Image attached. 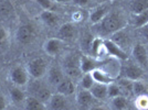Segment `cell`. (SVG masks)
Listing matches in <instances>:
<instances>
[{
    "label": "cell",
    "instance_id": "obj_1",
    "mask_svg": "<svg viewBox=\"0 0 148 110\" xmlns=\"http://www.w3.org/2000/svg\"><path fill=\"white\" fill-rule=\"evenodd\" d=\"M94 26L96 29V32L102 37L113 35L114 33L123 30L126 26V20L121 12H116V11L111 12L110 11V13L99 23L95 24Z\"/></svg>",
    "mask_w": 148,
    "mask_h": 110
},
{
    "label": "cell",
    "instance_id": "obj_2",
    "mask_svg": "<svg viewBox=\"0 0 148 110\" xmlns=\"http://www.w3.org/2000/svg\"><path fill=\"white\" fill-rule=\"evenodd\" d=\"M25 68L33 79H41L48 73L49 65L43 57H36L27 64Z\"/></svg>",
    "mask_w": 148,
    "mask_h": 110
},
{
    "label": "cell",
    "instance_id": "obj_3",
    "mask_svg": "<svg viewBox=\"0 0 148 110\" xmlns=\"http://www.w3.org/2000/svg\"><path fill=\"white\" fill-rule=\"evenodd\" d=\"M32 97L37 98L40 101H42L44 104H48V101L50 100L51 96L53 95L51 92V89L49 88V86L47 84H44L43 81H41L40 79H34V81L32 83L29 87Z\"/></svg>",
    "mask_w": 148,
    "mask_h": 110
},
{
    "label": "cell",
    "instance_id": "obj_4",
    "mask_svg": "<svg viewBox=\"0 0 148 110\" xmlns=\"http://www.w3.org/2000/svg\"><path fill=\"white\" fill-rule=\"evenodd\" d=\"M30 75L28 73L27 68L21 65H14L9 71V79L14 86L23 87L28 85Z\"/></svg>",
    "mask_w": 148,
    "mask_h": 110
},
{
    "label": "cell",
    "instance_id": "obj_5",
    "mask_svg": "<svg viewBox=\"0 0 148 110\" xmlns=\"http://www.w3.org/2000/svg\"><path fill=\"white\" fill-rule=\"evenodd\" d=\"M34 40V30L29 24L20 25L16 31V41L19 44H29Z\"/></svg>",
    "mask_w": 148,
    "mask_h": 110
},
{
    "label": "cell",
    "instance_id": "obj_6",
    "mask_svg": "<svg viewBox=\"0 0 148 110\" xmlns=\"http://www.w3.org/2000/svg\"><path fill=\"white\" fill-rule=\"evenodd\" d=\"M124 77L130 80H140L144 77V71L139 65H136L134 63H127L123 66L122 69Z\"/></svg>",
    "mask_w": 148,
    "mask_h": 110
},
{
    "label": "cell",
    "instance_id": "obj_7",
    "mask_svg": "<svg viewBox=\"0 0 148 110\" xmlns=\"http://www.w3.org/2000/svg\"><path fill=\"white\" fill-rule=\"evenodd\" d=\"M77 37V29L76 25L72 22H68L65 24L61 25L58 32V37L63 42H72Z\"/></svg>",
    "mask_w": 148,
    "mask_h": 110
},
{
    "label": "cell",
    "instance_id": "obj_8",
    "mask_svg": "<svg viewBox=\"0 0 148 110\" xmlns=\"http://www.w3.org/2000/svg\"><path fill=\"white\" fill-rule=\"evenodd\" d=\"M110 13V6L105 2V3H99L97 7L93 8L90 11V16H88V20L91 22V24L95 25L99 23L103 19Z\"/></svg>",
    "mask_w": 148,
    "mask_h": 110
},
{
    "label": "cell",
    "instance_id": "obj_9",
    "mask_svg": "<svg viewBox=\"0 0 148 110\" xmlns=\"http://www.w3.org/2000/svg\"><path fill=\"white\" fill-rule=\"evenodd\" d=\"M64 73H66L70 78H77L80 77L82 71H81L80 67V57L77 58H74L73 56L70 57V58H66L65 62H64Z\"/></svg>",
    "mask_w": 148,
    "mask_h": 110
},
{
    "label": "cell",
    "instance_id": "obj_10",
    "mask_svg": "<svg viewBox=\"0 0 148 110\" xmlns=\"http://www.w3.org/2000/svg\"><path fill=\"white\" fill-rule=\"evenodd\" d=\"M48 108L49 110H69L70 105L66 96H63L59 92L53 94L48 101Z\"/></svg>",
    "mask_w": 148,
    "mask_h": 110
},
{
    "label": "cell",
    "instance_id": "obj_11",
    "mask_svg": "<svg viewBox=\"0 0 148 110\" xmlns=\"http://www.w3.org/2000/svg\"><path fill=\"white\" fill-rule=\"evenodd\" d=\"M132 55H133L135 62H137V64L140 67H147L148 53H147V49H146L145 45H143V44H136L135 46L133 48Z\"/></svg>",
    "mask_w": 148,
    "mask_h": 110
},
{
    "label": "cell",
    "instance_id": "obj_12",
    "mask_svg": "<svg viewBox=\"0 0 148 110\" xmlns=\"http://www.w3.org/2000/svg\"><path fill=\"white\" fill-rule=\"evenodd\" d=\"M64 42L60 40L59 37H53V39H49L47 40L43 44L44 52L50 56H56L63 49Z\"/></svg>",
    "mask_w": 148,
    "mask_h": 110
},
{
    "label": "cell",
    "instance_id": "obj_13",
    "mask_svg": "<svg viewBox=\"0 0 148 110\" xmlns=\"http://www.w3.org/2000/svg\"><path fill=\"white\" fill-rule=\"evenodd\" d=\"M104 48L105 51L110 55L116 57L118 60L125 61L127 60V53L122 48H119L116 43H114L112 40H104Z\"/></svg>",
    "mask_w": 148,
    "mask_h": 110
},
{
    "label": "cell",
    "instance_id": "obj_14",
    "mask_svg": "<svg viewBox=\"0 0 148 110\" xmlns=\"http://www.w3.org/2000/svg\"><path fill=\"white\" fill-rule=\"evenodd\" d=\"M94 99L95 98L92 96L91 92L86 90V89H82V90H80L76 94V103H77V105L80 106L82 109L83 108L86 110L90 109L93 106Z\"/></svg>",
    "mask_w": 148,
    "mask_h": 110
},
{
    "label": "cell",
    "instance_id": "obj_15",
    "mask_svg": "<svg viewBox=\"0 0 148 110\" xmlns=\"http://www.w3.org/2000/svg\"><path fill=\"white\" fill-rule=\"evenodd\" d=\"M47 75H48V83L50 85L56 86V87L65 78L64 72L60 67H56V66L49 67Z\"/></svg>",
    "mask_w": 148,
    "mask_h": 110
},
{
    "label": "cell",
    "instance_id": "obj_16",
    "mask_svg": "<svg viewBox=\"0 0 148 110\" xmlns=\"http://www.w3.org/2000/svg\"><path fill=\"white\" fill-rule=\"evenodd\" d=\"M56 92L61 94L63 96H71L75 92V86H74L73 80L71 78H64L59 85L56 86Z\"/></svg>",
    "mask_w": 148,
    "mask_h": 110
},
{
    "label": "cell",
    "instance_id": "obj_17",
    "mask_svg": "<svg viewBox=\"0 0 148 110\" xmlns=\"http://www.w3.org/2000/svg\"><path fill=\"white\" fill-rule=\"evenodd\" d=\"M80 67L82 73H91L94 69H96L97 67V63L95 62L94 58H92L91 56L87 55H82L80 56Z\"/></svg>",
    "mask_w": 148,
    "mask_h": 110
},
{
    "label": "cell",
    "instance_id": "obj_18",
    "mask_svg": "<svg viewBox=\"0 0 148 110\" xmlns=\"http://www.w3.org/2000/svg\"><path fill=\"white\" fill-rule=\"evenodd\" d=\"M90 92L92 94V96L96 100H105L106 98H108L107 94V85L101 84V83H94V85L91 87Z\"/></svg>",
    "mask_w": 148,
    "mask_h": 110
},
{
    "label": "cell",
    "instance_id": "obj_19",
    "mask_svg": "<svg viewBox=\"0 0 148 110\" xmlns=\"http://www.w3.org/2000/svg\"><path fill=\"white\" fill-rule=\"evenodd\" d=\"M9 97L14 105H21L25 103L27 96H25V92L21 89V87L13 85L12 87L9 88Z\"/></svg>",
    "mask_w": 148,
    "mask_h": 110
},
{
    "label": "cell",
    "instance_id": "obj_20",
    "mask_svg": "<svg viewBox=\"0 0 148 110\" xmlns=\"http://www.w3.org/2000/svg\"><path fill=\"white\" fill-rule=\"evenodd\" d=\"M92 74V77L95 83H101V84H105V85H108L114 81L113 77L110 76V74H107L106 72L99 69V68H96L94 69L93 72H91Z\"/></svg>",
    "mask_w": 148,
    "mask_h": 110
},
{
    "label": "cell",
    "instance_id": "obj_21",
    "mask_svg": "<svg viewBox=\"0 0 148 110\" xmlns=\"http://www.w3.org/2000/svg\"><path fill=\"white\" fill-rule=\"evenodd\" d=\"M23 106H25V110H47L44 103L32 96H28L25 98Z\"/></svg>",
    "mask_w": 148,
    "mask_h": 110
},
{
    "label": "cell",
    "instance_id": "obj_22",
    "mask_svg": "<svg viewBox=\"0 0 148 110\" xmlns=\"http://www.w3.org/2000/svg\"><path fill=\"white\" fill-rule=\"evenodd\" d=\"M40 19L44 24L48 26H54L59 22V17L52 10H44L43 12L40 14Z\"/></svg>",
    "mask_w": 148,
    "mask_h": 110
},
{
    "label": "cell",
    "instance_id": "obj_23",
    "mask_svg": "<svg viewBox=\"0 0 148 110\" xmlns=\"http://www.w3.org/2000/svg\"><path fill=\"white\" fill-rule=\"evenodd\" d=\"M102 50H105L104 48V40L101 37H94L90 45V51L94 56H99L102 53Z\"/></svg>",
    "mask_w": 148,
    "mask_h": 110
},
{
    "label": "cell",
    "instance_id": "obj_24",
    "mask_svg": "<svg viewBox=\"0 0 148 110\" xmlns=\"http://www.w3.org/2000/svg\"><path fill=\"white\" fill-rule=\"evenodd\" d=\"M13 11L14 9L10 0H0V18H8Z\"/></svg>",
    "mask_w": 148,
    "mask_h": 110
},
{
    "label": "cell",
    "instance_id": "obj_25",
    "mask_svg": "<svg viewBox=\"0 0 148 110\" xmlns=\"http://www.w3.org/2000/svg\"><path fill=\"white\" fill-rule=\"evenodd\" d=\"M148 24V9L135 14L133 19V25L136 28H143Z\"/></svg>",
    "mask_w": 148,
    "mask_h": 110
},
{
    "label": "cell",
    "instance_id": "obj_26",
    "mask_svg": "<svg viewBox=\"0 0 148 110\" xmlns=\"http://www.w3.org/2000/svg\"><path fill=\"white\" fill-rule=\"evenodd\" d=\"M123 30L118 31V32L114 33V34L112 35V41L114 43H116L118 46L122 48V49H123L124 46H126L127 43H128V35H127L126 33H124Z\"/></svg>",
    "mask_w": 148,
    "mask_h": 110
},
{
    "label": "cell",
    "instance_id": "obj_27",
    "mask_svg": "<svg viewBox=\"0 0 148 110\" xmlns=\"http://www.w3.org/2000/svg\"><path fill=\"white\" fill-rule=\"evenodd\" d=\"M127 106L128 101L125 96H117L112 98V107L114 108V110H126Z\"/></svg>",
    "mask_w": 148,
    "mask_h": 110
},
{
    "label": "cell",
    "instance_id": "obj_28",
    "mask_svg": "<svg viewBox=\"0 0 148 110\" xmlns=\"http://www.w3.org/2000/svg\"><path fill=\"white\" fill-rule=\"evenodd\" d=\"M148 9V0H133L132 2V11L134 14L142 12Z\"/></svg>",
    "mask_w": 148,
    "mask_h": 110
},
{
    "label": "cell",
    "instance_id": "obj_29",
    "mask_svg": "<svg viewBox=\"0 0 148 110\" xmlns=\"http://www.w3.org/2000/svg\"><path fill=\"white\" fill-rule=\"evenodd\" d=\"M107 94H108V98H114L117 96H123V92L121 90V87L116 83H111L107 85Z\"/></svg>",
    "mask_w": 148,
    "mask_h": 110
},
{
    "label": "cell",
    "instance_id": "obj_30",
    "mask_svg": "<svg viewBox=\"0 0 148 110\" xmlns=\"http://www.w3.org/2000/svg\"><path fill=\"white\" fill-rule=\"evenodd\" d=\"M94 79L92 77V74L91 73H85L83 74L82 78H81V86H82V89H86V90H90L91 87L94 85Z\"/></svg>",
    "mask_w": 148,
    "mask_h": 110
},
{
    "label": "cell",
    "instance_id": "obj_31",
    "mask_svg": "<svg viewBox=\"0 0 148 110\" xmlns=\"http://www.w3.org/2000/svg\"><path fill=\"white\" fill-rule=\"evenodd\" d=\"M146 86L143 84L140 80H135L133 83V94H135L136 96H142V95H146Z\"/></svg>",
    "mask_w": 148,
    "mask_h": 110
},
{
    "label": "cell",
    "instance_id": "obj_32",
    "mask_svg": "<svg viewBox=\"0 0 148 110\" xmlns=\"http://www.w3.org/2000/svg\"><path fill=\"white\" fill-rule=\"evenodd\" d=\"M136 107L139 110H146L148 109V96L147 95H142L137 96V99L135 101Z\"/></svg>",
    "mask_w": 148,
    "mask_h": 110
},
{
    "label": "cell",
    "instance_id": "obj_33",
    "mask_svg": "<svg viewBox=\"0 0 148 110\" xmlns=\"http://www.w3.org/2000/svg\"><path fill=\"white\" fill-rule=\"evenodd\" d=\"M43 10H52L54 8V3L52 0H36Z\"/></svg>",
    "mask_w": 148,
    "mask_h": 110
},
{
    "label": "cell",
    "instance_id": "obj_34",
    "mask_svg": "<svg viewBox=\"0 0 148 110\" xmlns=\"http://www.w3.org/2000/svg\"><path fill=\"white\" fill-rule=\"evenodd\" d=\"M93 1H94V0H72L73 5H75V6H77V7H81V8L91 6Z\"/></svg>",
    "mask_w": 148,
    "mask_h": 110
},
{
    "label": "cell",
    "instance_id": "obj_35",
    "mask_svg": "<svg viewBox=\"0 0 148 110\" xmlns=\"http://www.w3.org/2000/svg\"><path fill=\"white\" fill-rule=\"evenodd\" d=\"M7 109V99L2 92H0V110Z\"/></svg>",
    "mask_w": 148,
    "mask_h": 110
},
{
    "label": "cell",
    "instance_id": "obj_36",
    "mask_svg": "<svg viewBox=\"0 0 148 110\" xmlns=\"http://www.w3.org/2000/svg\"><path fill=\"white\" fill-rule=\"evenodd\" d=\"M8 37V33L5 28H0V43H2L3 41H6V39Z\"/></svg>",
    "mask_w": 148,
    "mask_h": 110
},
{
    "label": "cell",
    "instance_id": "obj_37",
    "mask_svg": "<svg viewBox=\"0 0 148 110\" xmlns=\"http://www.w3.org/2000/svg\"><path fill=\"white\" fill-rule=\"evenodd\" d=\"M142 33H143V37H145V40L148 42V24L142 28Z\"/></svg>",
    "mask_w": 148,
    "mask_h": 110
},
{
    "label": "cell",
    "instance_id": "obj_38",
    "mask_svg": "<svg viewBox=\"0 0 148 110\" xmlns=\"http://www.w3.org/2000/svg\"><path fill=\"white\" fill-rule=\"evenodd\" d=\"M88 110H108V109L103 107V106H92Z\"/></svg>",
    "mask_w": 148,
    "mask_h": 110
},
{
    "label": "cell",
    "instance_id": "obj_39",
    "mask_svg": "<svg viewBox=\"0 0 148 110\" xmlns=\"http://www.w3.org/2000/svg\"><path fill=\"white\" fill-rule=\"evenodd\" d=\"M60 3H68V2H72V0H56Z\"/></svg>",
    "mask_w": 148,
    "mask_h": 110
},
{
    "label": "cell",
    "instance_id": "obj_40",
    "mask_svg": "<svg viewBox=\"0 0 148 110\" xmlns=\"http://www.w3.org/2000/svg\"><path fill=\"white\" fill-rule=\"evenodd\" d=\"M95 2H97V3H105V2H107L108 0H94Z\"/></svg>",
    "mask_w": 148,
    "mask_h": 110
},
{
    "label": "cell",
    "instance_id": "obj_41",
    "mask_svg": "<svg viewBox=\"0 0 148 110\" xmlns=\"http://www.w3.org/2000/svg\"><path fill=\"white\" fill-rule=\"evenodd\" d=\"M6 110H11V109H8V108H7V109Z\"/></svg>",
    "mask_w": 148,
    "mask_h": 110
},
{
    "label": "cell",
    "instance_id": "obj_42",
    "mask_svg": "<svg viewBox=\"0 0 148 110\" xmlns=\"http://www.w3.org/2000/svg\"><path fill=\"white\" fill-rule=\"evenodd\" d=\"M147 53H148V49H147Z\"/></svg>",
    "mask_w": 148,
    "mask_h": 110
}]
</instances>
